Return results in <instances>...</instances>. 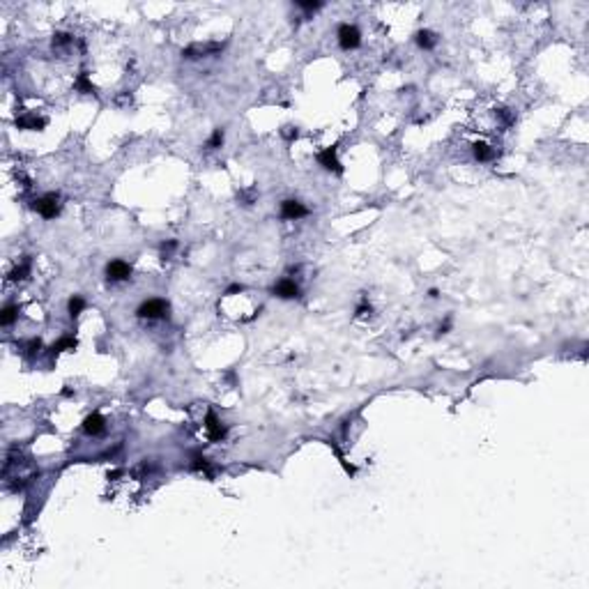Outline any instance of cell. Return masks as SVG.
<instances>
[{"label":"cell","mask_w":589,"mask_h":589,"mask_svg":"<svg viewBox=\"0 0 589 589\" xmlns=\"http://www.w3.org/2000/svg\"><path fill=\"white\" fill-rule=\"evenodd\" d=\"M472 150H474V156L479 159V161H490L493 156H495V152L486 145V143H474L472 145Z\"/></svg>","instance_id":"obj_13"},{"label":"cell","mask_w":589,"mask_h":589,"mask_svg":"<svg viewBox=\"0 0 589 589\" xmlns=\"http://www.w3.org/2000/svg\"><path fill=\"white\" fill-rule=\"evenodd\" d=\"M235 292H242V285H230L228 288V295H235Z\"/></svg>","instance_id":"obj_25"},{"label":"cell","mask_w":589,"mask_h":589,"mask_svg":"<svg viewBox=\"0 0 589 589\" xmlns=\"http://www.w3.org/2000/svg\"><path fill=\"white\" fill-rule=\"evenodd\" d=\"M283 136H285V138H292V136H297V129H295V131H292V127H285Z\"/></svg>","instance_id":"obj_24"},{"label":"cell","mask_w":589,"mask_h":589,"mask_svg":"<svg viewBox=\"0 0 589 589\" xmlns=\"http://www.w3.org/2000/svg\"><path fill=\"white\" fill-rule=\"evenodd\" d=\"M76 88H78V90H83V93H94L93 83L88 81V74H81V76H78V81H76Z\"/></svg>","instance_id":"obj_18"},{"label":"cell","mask_w":589,"mask_h":589,"mask_svg":"<svg viewBox=\"0 0 589 589\" xmlns=\"http://www.w3.org/2000/svg\"><path fill=\"white\" fill-rule=\"evenodd\" d=\"M191 467L193 469H210V465H207V461L203 458V456H193V463H191Z\"/></svg>","instance_id":"obj_20"},{"label":"cell","mask_w":589,"mask_h":589,"mask_svg":"<svg viewBox=\"0 0 589 589\" xmlns=\"http://www.w3.org/2000/svg\"><path fill=\"white\" fill-rule=\"evenodd\" d=\"M86 309V302H83V297H78V295H74V297L69 299V315L71 318H76L78 313Z\"/></svg>","instance_id":"obj_16"},{"label":"cell","mask_w":589,"mask_h":589,"mask_svg":"<svg viewBox=\"0 0 589 589\" xmlns=\"http://www.w3.org/2000/svg\"><path fill=\"white\" fill-rule=\"evenodd\" d=\"M138 318H148V320H155V318H163L168 313V302L163 299H148L138 306Z\"/></svg>","instance_id":"obj_1"},{"label":"cell","mask_w":589,"mask_h":589,"mask_svg":"<svg viewBox=\"0 0 589 589\" xmlns=\"http://www.w3.org/2000/svg\"><path fill=\"white\" fill-rule=\"evenodd\" d=\"M78 345V341L74 339V336H62L60 341L53 345V355H58V352H62V350H74Z\"/></svg>","instance_id":"obj_15"},{"label":"cell","mask_w":589,"mask_h":589,"mask_svg":"<svg viewBox=\"0 0 589 589\" xmlns=\"http://www.w3.org/2000/svg\"><path fill=\"white\" fill-rule=\"evenodd\" d=\"M221 143H223V129H214V134L210 136V141H207V148L210 150L221 148Z\"/></svg>","instance_id":"obj_17"},{"label":"cell","mask_w":589,"mask_h":589,"mask_svg":"<svg viewBox=\"0 0 589 589\" xmlns=\"http://www.w3.org/2000/svg\"><path fill=\"white\" fill-rule=\"evenodd\" d=\"M16 318H19V306L7 304L5 309H2V315H0V325H2V327H9Z\"/></svg>","instance_id":"obj_11"},{"label":"cell","mask_w":589,"mask_h":589,"mask_svg":"<svg viewBox=\"0 0 589 589\" xmlns=\"http://www.w3.org/2000/svg\"><path fill=\"white\" fill-rule=\"evenodd\" d=\"M83 431H86L88 435H97L104 431V417H101L99 412H93V414H88L86 421H83Z\"/></svg>","instance_id":"obj_9"},{"label":"cell","mask_w":589,"mask_h":589,"mask_svg":"<svg viewBox=\"0 0 589 589\" xmlns=\"http://www.w3.org/2000/svg\"><path fill=\"white\" fill-rule=\"evenodd\" d=\"M318 163L320 166H325L327 171H334V173L343 171L339 159H336V150L334 148H327V150H322V152H318Z\"/></svg>","instance_id":"obj_8"},{"label":"cell","mask_w":589,"mask_h":589,"mask_svg":"<svg viewBox=\"0 0 589 589\" xmlns=\"http://www.w3.org/2000/svg\"><path fill=\"white\" fill-rule=\"evenodd\" d=\"M306 214H309V210L299 200H283L281 203V217L283 219H302Z\"/></svg>","instance_id":"obj_6"},{"label":"cell","mask_w":589,"mask_h":589,"mask_svg":"<svg viewBox=\"0 0 589 589\" xmlns=\"http://www.w3.org/2000/svg\"><path fill=\"white\" fill-rule=\"evenodd\" d=\"M205 428H207V433H210V440H212V442H219V440H223V437H226V426H223L219 419H217V414H214V412H207Z\"/></svg>","instance_id":"obj_5"},{"label":"cell","mask_w":589,"mask_h":589,"mask_svg":"<svg viewBox=\"0 0 589 589\" xmlns=\"http://www.w3.org/2000/svg\"><path fill=\"white\" fill-rule=\"evenodd\" d=\"M359 42H362V35H359V30H357L355 26L343 23L341 28H339V44H341V49H345V51L357 49Z\"/></svg>","instance_id":"obj_3"},{"label":"cell","mask_w":589,"mask_h":589,"mask_svg":"<svg viewBox=\"0 0 589 589\" xmlns=\"http://www.w3.org/2000/svg\"><path fill=\"white\" fill-rule=\"evenodd\" d=\"M16 124L21 129H32V131H39V129L46 127V120L44 118H37V115H23L16 120Z\"/></svg>","instance_id":"obj_10"},{"label":"cell","mask_w":589,"mask_h":589,"mask_svg":"<svg viewBox=\"0 0 589 589\" xmlns=\"http://www.w3.org/2000/svg\"><path fill=\"white\" fill-rule=\"evenodd\" d=\"M274 295L281 299H295L299 297V285L295 281H290V279H283V281H279L274 285Z\"/></svg>","instance_id":"obj_7"},{"label":"cell","mask_w":589,"mask_h":589,"mask_svg":"<svg viewBox=\"0 0 589 589\" xmlns=\"http://www.w3.org/2000/svg\"><path fill=\"white\" fill-rule=\"evenodd\" d=\"M30 274V260H23L21 265H16L14 270L9 272V281H23V279H28Z\"/></svg>","instance_id":"obj_12"},{"label":"cell","mask_w":589,"mask_h":589,"mask_svg":"<svg viewBox=\"0 0 589 589\" xmlns=\"http://www.w3.org/2000/svg\"><path fill=\"white\" fill-rule=\"evenodd\" d=\"M106 274L111 281H127V279L131 277V267H129V263H124V260H111V263L106 265Z\"/></svg>","instance_id":"obj_4"},{"label":"cell","mask_w":589,"mask_h":589,"mask_svg":"<svg viewBox=\"0 0 589 589\" xmlns=\"http://www.w3.org/2000/svg\"><path fill=\"white\" fill-rule=\"evenodd\" d=\"M414 39H417V44L421 46V49H433L435 46V35L431 32V30H419Z\"/></svg>","instance_id":"obj_14"},{"label":"cell","mask_w":589,"mask_h":589,"mask_svg":"<svg viewBox=\"0 0 589 589\" xmlns=\"http://www.w3.org/2000/svg\"><path fill=\"white\" fill-rule=\"evenodd\" d=\"M35 210L42 214L44 219H53V217H58V214H60V198H58V193H46V196H42V198H37L35 200Z\"/></svg>","instance_id":"obj_2"},{"label":"cell","mask_w":589,"mask_h":589,"mask_svg":"<svg viewBox=\"0 0 589 589\" xmlns=\"http://www.w3.org/2000/svg\"><path fill=\"white\" fill-rule=\"evenodd\" d=\"M69 42H71V37L67 35V32H58V35L53 37V46H67Z\"/></svg>","instance_id":"obj_19"},{"label":"cell","mask_w":589,"mask_h":589,"mask_svg":"<svg viewBox=\"0 0 589 589\" xmlns=\"http://www.w3.org/2000/svg\"><path fill=\"white\" fill-rule=\"evenodd\" d=\"M175 247H178V244H175V242H168V244H163V247H161V251H163V256H168V253H171V251H173V248H175Z\"/></svg>","instance_id":"obj_22"},{"label":"cell","mask_w":589,"mask_h":589,"mask_svg":"<svg viewBox=\"0 0 589 589\" xmlns=\"http://www.w3.org/2000/svg\"><path fill=\"white\" fill-rule=\"evenodd\" d=\"M357 313H359V315H366V313H371V306H359Z\"/></svg>","instance_id":"obj_26"},{"label":"cell","mask_w":589,"mask_h":589,"mask_svg":"<svg viewBox=\"0 0 589 589\" xmlns=\"http://www.w3.org/2000/svg\"><path fill=\"white\" fill-rule=\"evenodd\" d=\"M299 7H304V9H318L320 2H299Z\"/></svg>","instance_id":"obj_23"},{"label":"cell","mask_w":589,"mask_h":589,"mask_svg":"<svg viewBox=\"0 0 589 589\" xmlns=\"http://www.w3.org/2000/svg\"><path fill=\"white\" fill-rule=\"evenodd\" d=\"M39 348H42V341H39V339H32V341L28 343V355H35Z\"/></svg>","instance_id":"obj_21"}]
</instances>
